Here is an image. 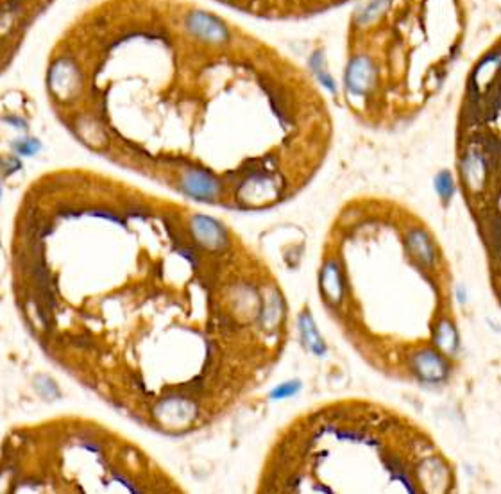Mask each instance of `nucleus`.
I'll use <instances>...</instances> for the list:
<instances>
[{"label":"nucleus","instance_id":"obj_1","mask_svg":"<svg viewBox=\"0 0 501 494\" xmlns=\"http://www.w3.org/2000/svg\"><path fill=\"white\" fill-rule=\"evenodd\" d=\"M49 87L60 99H70L79 90L78 67L70 59H58L49 74Z\"/></svg>","mask_w":501,"mask_h":494},{"label":"nucleus","instance_id":"obj_2","mask_svg":"<svg viewBox=\"0 0 501 494\" xmlns=\"http://www.w3.org/2000/svg\"><path fill=\"white\" fill-rule=\"evenodd\" d=\"M187 29L194 36L210 41V43H222L229 36L226 25L215 19L213 14H208L205 11H194L188 14Z\"/></svg>","mask_w":501,"mask_h":494},{"label":"nucleus","instance_id":"obj_3","mask_svg":"<svg viewBox=\"0 0 501 494\" xmlns=\"http://www.w3.org/2000/svg\"><path fill=\"white\" fill-rule=\"evenodd\" d=\"M374 79V68L367 58H356L353 59L347 67L346 72V85L349 91L362 96L369 90Z\"/></svg>","mask_w":501,"mask_h":494},{"label":"nucleus","instance_id":"obj_4","mask_svg":"<svg viewBox=\"0 0 501 494\" xmlns=\"http://www.w3.org/2000/svg\"><path fill=\"white\" fill-rule=\"evenodd\" d=\"M183 190L187 192L188 195H191V197L208 201L219 192V185H217V181H215L213 177L208 176L206 172L194 170V172H190L187 177H185V181H183Z\"/></svg>","mask_w":501,"mask_h":494},{"label":"nucleus","instance_id":"obj_5","mask_svg":"<svg viewBox=\"0 0 501 494\" xmlns=\"http://www.w3.org/2000/svg\"><path fill=\"white\" fill-rule=\"evenodd\" d=\"M194 233L199 238V242L206 245H211V247H217V245L222 244L224 233L222 227L215 223L213 218L208 217H196L194 218Z\"/></svg>","mask_w":501,"mask_h":494},{"label":"nucleus","instance_id":"obj_6","mask_svg":"<svg viewBox=\"0 0 501 494\" xmlns=\"http://www.w3.org/2000/svg\"><path fill=\"white\" fill-rule=\"evenodd\" d=\"M417 371L423 374L426 380H439L444 372V368H442L441 360L435 357V355H421L419 360H417Z\"/></svg>","mask_w":501,"mask_h":494},{"label":"nucleus","instance_id":"obj_7","mask_svg":"<svg viewBox=\"0 0 501 494\" xmlns=\"http://www.w3.org/2000/svg\"><path fill=\"white\" fill-rule=\"evenodd\" d=\"M410 245L414 249H417V254H419V258H423L424 262H430L432 260V247L430 244L426 242V236L423 235L421 232H412L410 233Z\"/></svg>","mask_w":501,"mask_h":494},{"label":"nucleus","instance_id":"obj_8","mask_svg":"<svg viewBox=\"0 0 501 494\" xmlns=\"http://www.w3.org/2000/svg\"><path fill=\"white\" fill-rule=\"evenodd\" d=\"M387 5H388V0H374V2H371V4L365 8L364 13L360 14V19L358 20H360L362 23L371 22V20H374L376 16H380L383 11L387 10Z\"/></svg>","mask_w":501,"mask_h":494},{"label":"nucleus","instance_id":"obj_9","mask_svg":"<svg viewBox=\"0 0 501 494\" xmlns=\"http://www.w3.org/2000/svg\"><path fill=\"white\" fill-rule=\"evenodd\" d=\"M301 322H303V331H305V335H306V339H308V342H310L312 349H314L315 353H323L324 346H323V342H321L319 337H317V333H315L314 324H312V319L306 317L305 315Z\"/></svg>","mask_w":501,"mask_h":494},{"label":"nucleus","instance_id":"obj_10","mask_svg":"<svg viewBox=\"0 0 501 494\" xmlns=\"http://www.w3.org/2000/svg\"><path fill=\"white\" fill-rule=\"evenodd\" d=\"M435 188H437L439 194L442 195V199L447 201L453 194V179H451L450 172H441L435 179Z\"/></svg>","mask_w":501,"mask_h":494},{"label":"nucleus","instance_id":"obj_11","mask_svg":"<svg viewBox=\"0 0 501 494\" xmlns=\"http://www.w3.org/2000/svg\"><path fill=\"white\" fill-rule=\"evenodd\" d=\"M36 389L45 399H54L60 396V392H58V387H56V383L50 380V378H45V377L38 378Z\"/></svg>","mask_w":501,"mask_h":494},{"label":"nucleus","instance_id":"obj_12","mask_svg":"<svg viewBox=\"0 0 501 494\" xmlns=\"http://www.w3.org/2000/svg\"><path fill=\"white\" fill-rule=\"evenodd\" d=\"M14 147H16V150H19L22 156H31L34 155V153H38L40 144H38V140H19V144Z\"/></svg>","mask_w":501,"mask_h":494},{"label":"nucleus","instance_id":"obj_13","mask_svg":"<svg viewBox=\"0 0 501 494\" xmlns=\"http://www.w3.org/2000/svg\"><path fill=\"white\" fill-rule=\"evenodd\" d=\"M299 389V383H285V385H279L278 389L272 390V398L276 399H283L287 398V396H292L296 390Z\"/></svg>","mask_w":501,"mask_h":494}]
</instances>
